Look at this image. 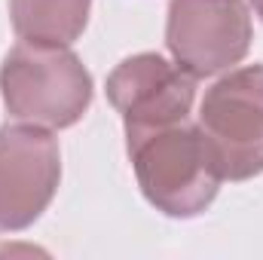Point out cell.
Returning a JSON list of instances; mask_svg holds the SVG:
<instances>
[{"label":"cell","mask_w":263,"mask_h":260,"mask_svg":"<svg viewBox=\"0 0 263 260\" xmlns=\"http://www.w3.org/2000/svg\"><path fill=\"white\" fill-rule=\"evenodd\" d=\"M62 181V150L52 132L18 123L0 129V233L28 230Z\"/></svg>","instance_id":"obj_5"},{"label":"cell","mask_w":263,"mask_h":260,"mask_svg":"<svg viewBox=\"0 0 263 260\" xmlns=\"http://www.w3.org/2000/svg\"><path fill=\"white\" fill-rule=\"evenodd\" d=\"M248 3H251V9L260 15V22H263V0H248Z\"/></svg>","instance_id":"obj_8"},{"label":"cell","mask_w":263,"mask_h":260,"mask_svg":"<svg viewBox=\"0 0 263 260\" xmlns=\"http://www.w3.org/2000/svg\"><path fill=\"white\" fill-rule=\"evenodd\" d=\"M107 101L123 117L126 138L190 120L196 77L156 52H138L110 70Z\"/></svg>","instance_id":"obj_6"},{"label":"cell","mask_w":263,"mask_h":260,"mask_svg":"<svg viewBox=\"0 0 263 260\" xmlns=\"http://www.w3.org/2000/svg\"><path fill=\"white\" fill-rule=\"evenodd\" d=\"M144 199L168 217H196L220 190V175L193 120L126 138Z\"/></svg>","instance_id":"obj_1"},{"label":"cell","mask_w":263,"mask_h":260,"mask_svg":"<svg viewBox=\"0 0 263 260\" xmlns=\"http://www.w3.org/2000/svg\"><path fill=\"white\" fill-rule=\"evenodd\" d=\"M0 92L12 120L67 129L92 104V73L70 46L15 43L0 65Z\"/></svg>","instance_id":"obj_2"},{"label":"cell","mask_w":263,"mask_h":260,"mask_svg":"<svg viewBox=\"0 0 263 260\" xmlns=\"http://www.w3.org/2000/svg\"><path fill=\"white\" fill-rule=\"evenodd\" d=\"M254 28L245 0H172L165 46L196 80L236 67L251 49Z\"/></svg>","instance_id":"obj_4"},{"label":"cell","mask_w":263,"mask_h":260,"mask_svg":"<svg viewBox=\"0 0 263 260\" xmlns=\"http://www.w3.org/2000/svg\"><path fill=\"white\" fill-rule=\"evenodd\" d=\"M92 0H9V18L25 43L70 46L89 25Z\"/></svg>","instance_id":"obj_7"},{"label":"cell","mask_w":263,"mask_h":260,"mask_svg":"<svg viewBox=\"0 0 263 260\" xmlns=\"http://www.w3.org/2000/svg\"><path fill=\"white\" fill-rule=\"evenodd\" d=\"M199 129L220 181L263 172V65L230 67L199 104Z\"/></svg>","instance_id":"obj_3"}]
</instances>
